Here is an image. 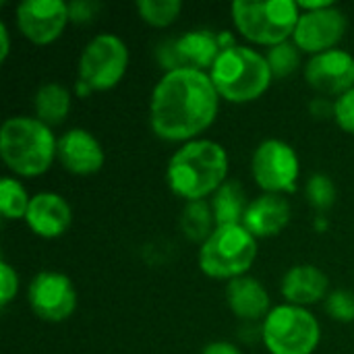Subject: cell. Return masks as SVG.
I'll return each mask as SVG.
<instances>
[{
  "mask_svg": "<svg viewBox=\"0 0 354 354\" xmlns=\"http://www.w3.org/2000/svg\"><path fill=\"white\" fill-rule=\"evenodd\" d=\"M290 222V203L282 195L263 193L253 199L245 212L243 226L255 239H268L280 234Z\"/></svg>",
  "mask_w": 354,
  "mask_h": 354,
  "instance_id": "9a60e30c",
  "label": "cell"
},
{
  "mask_svg": "<svg viewBox=\"0 0 354 354\" xmlns=\"http://www.w3.org/2000/svg\"><path fill=\"white\" fill-rule=\"evenodd\" d=\"M224 46L220 35L212 31H189L176 39V52L183 60V66L203 71L212 68L222 54Z\"/></svg>",
  "mask_w": 354,
  "mask_h": 354,
  "instance_id": "d6986e66",
  "label": "cell"
},
{
  "mask_svg": "<svg viewBox=\"0 0 354 354\" xmlns=\"http://www.w3.org/2000/svg\"><path fill=\"white\" fill-rule=\"evenodd\" d=\"M228 174L226 149L209 139H195L185 143L168 164V185L180 199L203 201L214 195Z\"/></svg>",
  "mask_w": 354,
  "mask_h": 354,
  "instance_id": "7a4b0ae2",
  "label": "cell"
},
{
  "mask_svg": "<svg viewBox=\"0 0 354 354\" xmlns=\"http://www.w3.org/2000/svg\"><path fill=\"white\" fill-rule=\"evenodd\" d=\"M334 118L342 131L354 135V87L334 102Z\"/></svg>",
  "mask_w": 354,
  "mask_h": 354,
  "instance_id": "83f0119b",
  "label": "cell"
},
{
  "mask_svg": "<svg viewBox=\"0 0 354 354\" xmlns=\"http://www.w3.org/2000/svg\"><path fill=\"white\" fill-rule=\"evenodd\" d=\"M220 93L212 77L197 68L166 71L151 93V129L166 141H191L218 116Z\"/></svg>",
  "mask_w": 354,
  "mask_h": 354,
  "instance_id": "6da1fadb",
  "label": "cell"
},
{
  "mask_svg": "<svg viewBox=\"0 0 354 354\" xmlns=\"http://www.w3.org/2000/svg\"><path fill=\"white\" fill-rule=\"evenodd\" d=\"M299 6L292 0H234L232 19L236 29L253 44L278 46L295 35Z\"/></svg>",
  "mask_w": 354,
  "mask_h": 354,
  "instance_id": "5b68a950",
  "label": "cell"
},
{
  "mask_svg": "<svg viewBox=\"0 0 354 354\" xmlns=\"http://www.w3.org/2000/svg\"><path fill=\"white\" fill-rule=\"evenodd\" d=\"M261 336L272 354H311L322 338L319 322L297 305H280L266 315Z\"/></svg>",
  "mask_w": 354,
  "mask_h": 354,
  "instance_id": "52a82bcc",
  "label": "cell"
},
{
  "mask_svg": "<svg viewBox=\"0 0 354 354\" xmlns=\"http://www.w3.org/2000/svg\"><path fill=\"white\" fill-rule=\"evenodd\" d=\"M8 52H10L8 29H6V25H4V23H0V62H4V60H6Z\"/></svg>",
  "mask_w": 354,
  "mask_h": 354,
  "instance_id": "d6a6232c",
  "label": "cell"
},
{
  "mask_svg": "<svg viewBox=\"0 0 354 354\" xmlns=\"http://www.w3.org/2000/svg\"><path fill=\"white\" fill-rule=\"evenodd\" d=\"M330 280L315 266H295L286 272L282 280V297L288 305L305 307L328 299Z\"/></svg>",
  "mask_w": 354,
  "mask_h": 354,
  "instance_id": "e0dca14e",
  "label": "cell"
},
{
  "mask_svg": "<svg viewBox=\"0 0 354 354\" xmlns=\"http://www.w3.org/2000/svg\"><path fill=\"white\" fill-rule=\"evenodd\" d=\"M226 303L241 319H259L270 313V295L266 286L251 276H241L228 282Z\"/></svg>",
  "mask_w": 354,
  "mask_h": 354,
  "instance_id": "ac0fdd59",
  "label": "cell"
},
{
  "mask_svg": "<svg viewBox=\"0 0 354 354\" xmlns=\"http://www.w3.org/2000/svg\"><path fill=\"white\" fill-rule=\"evenodd\" d=\"M214 222L216 220H214L212 205L205 201L187 203V207L183 209V216H180V226H183L185 234L191 241H201V243H205L209 239V234L216 230Z\"/></svg>",
  "mask_w": 354,
  "mask_h": 354,
  "instance_id": "7402d4cb",
  "label": "cell"
},
{
  "mask_svg": "<svg viewBox=\"0 0 354 354\" xmlns=\"http://www.w3.org/2000/svg\"><path fill=\"white\" fill-rule=\"evenodd\" d=\"M68 21V4L62 0H25L17 6L19 31L37 46L58 39Z\"/></svg>",
  "mask_w": 354,
  "mask_h": 354,
  "instance_id": "8fae6325",
  "label": "cell"
},
{
  "mask_svg": "<svg viewBox=\"0 0 354 354\" xmlns=\"http://www.w3.org/2000/svg\"><path fill=\"white\" fill-rule=\"evenodd\" d=\"M33 313L44 322H64L77 307V292L73 282L58 272L37 274L27 292Z\"/></svg>",
  "mask_w": 354,
  "mask_h": 354,
  "instance_id": "30bf717a",
  "label": "cell"
},
{
  "mask_svg": "<svg viewBox=\"0 0 354 354\" xmlns=\"http://www.w3.org/2000/svg\"><path fill=\"white\" fill-rule=\"evenodd\" d=\"M127 64L129 50L124 41L112 33H100L81 52L79 83L91 91H106L124 77Z\"/></svg>",
  "mask_w": 354,
  "mask_h": 354,
  "instance_id": "ba28073f",
  "label": "cell"
},
{
  "mask_svg": "<svg viewBox=\"0 0 354 354\" xmlns=\"http://www.w3.org/2000/svg\"><path fill=\"white\" fill-rule=\"evenodd\" d=\"M27 226L44 239H56L71 226V205L56 193H37L25 214Z\"/></svg>",
  "mask_w": 354,
  "mask_h": 354,
  "instance_id": "2e32d148",
  "label": "cell"
},
{
  "mask_svg": "<svg viewBox=\"0 0 354 354\" xmlns=\"http://www.w3.org/2000/svg\"><path fill=\"white\" fill-rule=\"evenodd\" d=\"M137 10L141 19L153 27H166L176 21L183 10L180 0H139Z\"/></svg>",
  "mask_w": 354,
  "mask_h": 354,
  "instance_id": "cb8c5ba5",
  "label": "cell"
},
{
  "mask_svg": "<svg viewBox=\"0 0 354 354\" xmlns=\"http://www.w3.org/2000/svg\"><path fill=\"white\" fill-rule=\"evenodd\" d=\"M0 286H2V297H0V305L2 307H6L12 299H15V295H17V288H19V276H17V272L6 263V261H2L0 263Z\"/></svg>",
  "mask_w": 354,
  "mask_h": 354,
  "instance_id": "f1b7e54d",
  "label": "cell"
},
{
  "mask_svg": "<svg viewBox=\"0 0 354 354\" xmlns=\"http://www.w3.org/2000/svg\"><path fill=\"white\" fill-rule=\"evenodd\" d=\"M326 311L336 322H354V292L351 290H334L326 299Z\"/></svg>",
  "mask_w": 354,
  "mask_h": 354,
  "instance_id": "4316f807",
  "label": "cell"
},
{
  "mask_svg": "<svg viewBox=\"0 0 354 354\" xmlns=\"http://www.w3.org/2000/svg\"><path fill=\"white\" fill-rule=\"evenodd\" d=\"M344 31H346L344 12L338 10L334 4H330L319 10L303 12L299 17L292 39L299 50L315 56L334 50L336 44L344 37Z\"/></svg>",
  "mask_w": 354,
  "mask_h": 354,
  "instance_id": "7c38bea8",
  "label": "cell"
},
{
  "mask_svg": "<svg viewBox=\"0 0 354 354\" xmlns=\"http://www.w3.org/2000/svg\"><path fill=\"white\" fill-rule=\"evenodd\" d=\"M257 257V239L243 226H216L199 249V268L216 280H234L249 272Z\"/></svg>",
  "mask_w": 354,
  "mask_h": 354,
  "instance_id": "8992f818",
  "label": "cell"
},
{
  "mask_svg": "<svg viewBox=\"0 0 354 354\" xmlns=\"http://www.w3.org/2000/svg\"><path fill=\"white\" fill-rule=\"evenodd\" d=\"M311 112H313L315 116H319V118H326V116H332V114H334V106L328 104L326 100H315V102L311 104Z\"/></svg>",
  "mask_w": 354,
  "mask_h": 354,
  "instance_id": "1f68e13d",
  "label": "cell"
},
{
  "mask_svg": "<svg viewBox=\"0 0 354 354\" xmlns=\"http://www.w3.org/2000/svg\"><path fill=\"white\" fill-rule=\"evenodd\" d=\"M33 106L44 124H60L71 110V93L60 83H44L35 93Z\"/></svg>",
  "mask_w": 354,
  "mask_h": 354,
  "instance_id": "44dd1931",
  "label": "cell"
},
{
  "mask_svg": "<svg viewBox=\"0 0 354 354\" xmlns=\"http://www.w3.org/2000/svg\"><path fill=\"white\" fill-rule=\"evenodd\" d=\"M266 58H268V64H270L274 77H288L301 64V52L295 41H284V44L270 48Z\"/></svg>",
  "mask_w": 354,
  "mask_h": 354,
  "instance_id": "d4e9b609",
  "label": "cell"
},
{
  "mask_svg": "<svg viewBox=\"0 0 354 354\" xmlns=\"http://www.w3.org/2000/svg\"><path fill=\"white\" fill-rule=\"evenodd\" d=\"M305 79L315 91L340 97L354 87V58L336 48L315 54L305 66Z\"/></svg>",
  "mask_w": 354,
  "mask_h": 354,
  "instance_id": "4fadbf2b",
  "label": "cell"
},
{
  "mask_svg": "<svg viewBox=\"0 0 354 354\" xmlns=\"http://www.w3.org/2000/svg\"><path fill=\"white\" fill-rule=\"evenodd\" d=\"M209 77L220 97L232 104H247L261 97L274 79L268 58L245 46L222 50L209 68Z\"/></svg>",
  "mask_w": 354,
  "mask_h": 354,
  "instance_id": "277c9868",
  "label": "cell"
},
{
  "mask_svg": "<svg viewBox=\"0 0 354 354\" xmlns=\"http://www.w3.org/2000/svg\"><path fill=\"white\" fill-rule=\"evenodd\" d=\"M56 147L58 141L39 118L15 116L0 129L2 162L19 176L44 174L56 158Z\"/></svg>",
  "mask_w": 354,
  "mask_h": 354,
  "instance_id": "3957f363",
  "label": "cell"
},
{
  "mask_svg": "<svg viewBox=\"0 0 354 354\" xmlns=\"http://www.w3.org/2000/svg\"><path fill=\"white\" fill-rule=\"evenodd\" d=\"M56 158L73 174H93L104 166L100 141L85 129H71L58 139Z\"/></svg>",
  "mask_w": 354,
  "mask_h": 354,
  "instance_id": "5bb4252c",
  "label": "cell"
},
{
  "mask_svg": "<svg viewBox=\"0 0 354 354\" xmlns=\"http://www.w3.org/2000/svg\"><path fill=\"white\" fill-rule=\"evenodd\" d=\"M29 203L31 199L27 197V191L23 189L21 183L8 176L0 180V212L6 220L25 218Z\"/></svg>",
  "mask_w": 354,
  "mask_h": 354,
  "instance_id": "603a6c76",
  "label": "cell"
},
{
  "mask_svg": "<svg viewBox=\"0 0 354 354\" xmlns=\"http://www.w3.org/2000/svg\"><path fill=\"white\" fill-rule=\"evenodd\" d=\"M305 195H307V201H309L311 207H315L319 212H326L336 201V187H334V183H332L330 176H326V174H313L309 178V183H307Z\"/></svg>",
  "mask_w": 354,
  "mask_h": 354,
  "instance_id": "484cf974",
  "label": "cell"
},
{
  "mask_svg": "<svg viewBox=\"0 0 354 354\" xmlns=\"http://www.w3.org/2000/svg\"><path fill=\"white\" fill-rule=\"evenodd\" d=\"M97 10V4L93 2H73L68 4V15H71V21H77V23H83V21H89L93 17V12Z\"/></svg>",
  "mask_w": 354,
  "mask_h": 354,
  "instance_id": "f546056e",
  "label": "cell"
},
{
  "mask_svg": "<svg viewBox=\"0 0 354 354\" xmlns=\"http://www.w3.org/2000/svg\"><path fill=\"white\" fill-rule=\"evenodd\" d=\"M251 168H253L255 183L266 193L282 195V193L297 191L299 156L284 141L268 139V141L259 143V147L253 153Z\"/></svg>",
  "mask_w": 354,
  "mask_h": 354,
  "instance_id": "9c48e42d",
  "label": "cell"
},
{
  "mask_svg": "<svg viewBox=\"0 0 354 354\" xmlns=\"http://www.w3.org/2000/svg\"><path fill=\"white\" fill-rule=\"evenodd\" d=\"M201 354H243L234 344L230 342H212L203 348Z\"/></svg>",
  "mask_w": 354,
  "mask_h": 354,
  "instance_id": "4dcf8cb0",
  "label": "cell"
},
{
  "mask_svg": "<svg viewBox=\"0 0 354 354\" xmlns=\"http://www.w3.org/2000/svg\"><path fill=\"white\" fill-rule=\"evenodd\" d=\"M212 212L216 226H232V224H243L245 212L249 207L245 191L241 183L236 180H226L212 199Z\"/></svg>",
  "mask_w": 354,
  "mask_h": 354,
  "instance_id": "ffe728a7",
  "label": "cell"
}]
</instances>
